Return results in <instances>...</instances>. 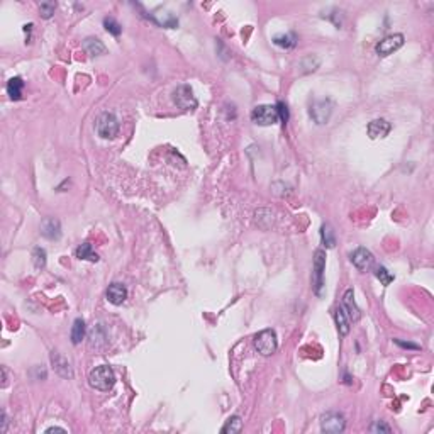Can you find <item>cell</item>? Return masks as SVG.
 Wrapping results in <instances>:
<instances>
[{
	"label": "cell",
	"mask_w": 434,
	"mask_h": 434,
	"mask_svg": "<svg viewBox=\"0 0 434 434\" xmlns=\"http://www.w3.org/2000/svg\"><path fill=\"white\" fill-rule=\"evenodd\" d=\"M88 383H90V387L95 388V390L107 392L115 385V373L112 368L107 365L95 366L88 375Z\"/></svg>",
	"instance_id": "obj_1"
},
{
	"label": "cell",
	"mask_w": 434,
	"mask_h": 434,
	"mask_svg": "<svg viewBox=\"0 0 434 434\" xmlns=\"http://www.w3.org/2000/svg\"><path fill=\"white\" fill-rule=\"evenodd\" d=\"M95 129H97V134L100 136V138L112 139L119 133V120L114 114L104 112V114L99 115L97 122H95Z\"/></svg>",
	"instance_id": "obj_2"
},
{
	"label": "cell",
	"mask_w": 434,
	"mask_h": 434,
	"mask_svg": "<svg viewBox=\"0 0 434 434\" xmlns=\"http://www.w3.org/2000/svg\"><path fill=\"white\" fill-rule=\"evenodd\" d=\"M255 346L260 355H263V356L273 355L276 351V348H278L276 332L273 329H265V331L258 332V334L255 336Z\"/></svg>",
	"instance_id": "obj_3"
},
{
	"label": "cell",
	"mask_w": 434,
	"mask_h": 434,
	"mask_svg": "<svg viewBox=\"0 0 434 434\" xmlns=\"http://www.w3.org/2000/svg\"><path fill=\"white\" fill-rule=\"evenodd\" d=\"M251 120L258 126H273L280 120L275 105H258L251 112Z\"/></svg>",
	"instance_id": "obj_4"
},
{
	"label": "cell",
	"mask_w": 434,
	"mask_h": 434,
	"mask_svg": "<svg viewBox=\"0 0 434 434\" xmlns=\"http://www.w3.org/2000/svg\"><path fill=\"white\" fill-rule=\"evenodd\" d=\"M346 421L339 412H326L321 417V429L327 434H339L345 431Z\"/></svg>",
	"instance_id": "obj_5"
},
{
	"label": "cell",
	"mask_w": 434,
	"mask_h": 434,
	"mask_svg": "<svg viewBox=\"0 0 434 434\" xmlns=\"http://www.w3.org/2000/svg\"><path fill=\"white\" fill-rule=\"evenodd\" d=\"M173 102L176 104V107H180L183 110H192L197 107V99L194 95V90H192L189 85H180V87H176V90L173 92Z\"/></svg>",
	"instance_id": "obj_6"
},
{
	"label": "cell",
	"mask_w": 434,
	"mask_h": 434,
	"mask_svg": "<svg viewBox=\"0 0 434 434\" xmlns=\"http://www.w3.org/2000/svg\"><path fill=\"white\" fill-rule=\"evenodd\" d=\"M324 268H326V253L322 250H317L314 255V290L317 295H321V290L324 287Z\"/></svg>",
	"instance_id": "obj_7"
},
{
	"label": "cell",
	"mask_w": 434,
	"mask_h": 434,
	"mask_svg": "<svg viewBox=\"0 0 434 434\" xmlns=\"http://www.w3.org/2000/svg\"><path fill=\"white\" fill-rule=\"evenodd\" d=\"M351 258V263L356 266L360 271H366L370 270L373 263H375V258H373L371 251H368L366 248H363V246H360V248H356L353 253L350 255Z\"/></svg>",
	"instance_id": "obj_8"
},
{
	"label": "cell",
	"mask_w": 434,
	"mask_h": 434,
	"mask_svg": "<svg viewBox=\"0 0 434 434\" xmlns=\"http://www.w3.org/2000/svg\"><path fill=\"white\" fill-rule=\"evenodd\" d=\"M332 112V102L331 100H317L311 105V117L317 124H326L331 117Z\"/></svg>",
	"instance_id": "obj_9"
},
{
	"label": "cell",
	"mask_w": 434,
	"mask_h": 434,
	"mask_svg": "<svg viewBox=\"0 0 434 434\" xmlns=\"http://www.w3.org/2000/svg\"><path fill=\"white\" fill-rule=\"evenodd\" d=\"M402 46H404L402 34H392V36H387L385 39H382V41L377 44V53L380 54V56H388V54L395 53L397 49H400Z\"/></svg>",
	"instance_id": "obj_10"
},
{
	"label": "cell",
	"mask_w": 434,
	"mask_h": 434,
	"mask_svg": "<svg viewBox=\"0 0 434 434\" xmlns=\"http://www.w3.org/2000/svg\"><path fill=\"white\" fill-rule=\"evenodd\" d=\"M343 309H345L348 319L356 322L360 321V309H358L356 302H355V294H353V289H348L343 295Z\"/></svg>",
	"instance_id": "obj_11"
},
{
	"label": "cell",
	"mask_w": 434,
	"mask_h": 434,
	"mask_svg": "<svg viewBox=\"0 0 434 434\" xmlns=\"http://www.w3.org/2000/svg\"><path fill=\"white\" fill-rule=\"evenodd\" d=\"M392 126L388 120L385 119H375L368 124V136L371 139H378V138H385V136L390 133Z\"/></svg>",
	"instance_id": "obj_12"
},
{
	"label": "cell",
	"mask_w": 434,
	"mask_h": 434,
	"mask_svg": "<svg viewBox=\"0 0 434 434\" xmlns=\"http://www.w3.org/2000/svg\"><path fill=\"white\" fill-rule=\"evenodd\" d=\"M41 234L48 239H58L61 236V224L54 217H48L41 224Z\"/></svg>",
	"instance_id": "obj_13"
},
{
	"label": "cell",
	"mask_w": 434,
	"mask_h": 434,
	"mask_svg": "<svg viewBox=\"0 0 434 434\" xmlns=\"http://www.w3.org/2000/svg\"><path fill=\"white\" fill-rule=\"evenodd\" d=\"M126 299H128V289L122 284H112L109 285L107 289V300L114 305H120L124 304Z\"/></svg>",
	"instance_id": "obj_14"
},
{
	"label": "cell",
	"mask_w": 434,
	"mask_h": 434,
	"mask_svg": "<svg viewBox=\"0 0 434 434\" xmlns=\"http://www.w3.org/2000/svg\"><path fill=\"white\" fill-rule=\"evenodd\" d=\"M51 363L54 366V371H56L59 377H63V378H72L73 377V370H72V366H70V363L65 356L58 355V353H53Z\"/></svg>",
	"instance_id": "obj_15"
},
{
	"label": "cell",
	"mask_w": 434,
	"mask_h": 434,
	"mask_svg": "<svg viewBox=\"0 0 434 434\" xmlns=\"http://www.w3.org/2000/svg\"><path fill=\"white\" fill-rule=\"evenodd\" d=\"M22 92H24V82L22 78L14 77L7 82V94L12 100H21L22 99Z\"/></svg>",
	"instance_id": "obj_16"
},
{
	"label": "cell",
	"mask_w": 434,
	"mask_h": 434,
	"mask_svg": "<svg viewBox=\"0 0 434 434\" xmlns=\"http://www.w3.org/2000/svg\"><path fill=\"white\" fill-rule=\"evenodd\" d=\"M83 48L90 56H100V54L105 53V46L104 43L97 38H87L83 41Z\"/></svg>",
	"instance_id": "obj_17"
},
{
	"label": "cell",
	"mask_w": 434,
	"mask_h": 434,
	"mask_svg": "<svg viewBox=\"0 0 434 434\" xmlns=\"http://www.w3.org/2000/svg\"><path fill=\"white\" fill-rule=\"evenodd\" d=\"M75 256H77L78 260L92 261V263H97L99 261V255L95 253V251L92 250V244H88V243L80 244L78 248L75 250Z\"/></svg>",
	"instance_id": "obj_18"
},
{
	"label": "cell",
	"mask_w": 434,
	"mask_h": 434,
	"mask_svg": "<svg viewBox=\"0 0 434 434\" xmlns=\"http://www.w3.org/2000/svg\"><path fill=\"white\" fill-rule=\"evenodd\" d=\"M334 319H336V324H337V331H339L341 336H346L350 332V319H348L346 312L343 307H337L334 311Z\"/></svg>",
	"instance_id": "obj_19"
},
{
	"label": "cell",
	"mask_w": 434,
	"mask_h": 434,
	"mask_svg": "<svg viewBox=\"0 0 434 434\" xmlns=\"http://www.w3.org/2000/svg\"><path fill=\"white\" fill-rule=\"evenodd\" d=\"M85 337V322L83 319H75L72 327V343L73 345H80Z\"/></svg>",
	"instance_id": "obj_20"
},
{
	"label": "cell",
	"mask_w": 434,
	"mask_h": 434,
	"mask_svg": "<svg viewBox=\"0 0 434 434\" xmlns=\"http://www.w3.org/2000/svg\"><path fill=\"white\" fill-rule=\"evenodd\" d=\"M241 429H243V421H241L239 416H234V417L228 419V422L224 424L223 432L224 434H236V432H241Z\"/></svg>",
	"instance_id": "obj_21"
},
{
	"label": "cell",
	"mask_w": 434,
	"mask_h": 434,
	"mask_svg": "<svg viewBox=\"0 0 434 434\" xmlns=\"http://www.w3.org/2000/svg\"><path fill=\"white\" fill-rule=\"evenodd\" d=\"M321 238H322V243H324L326 248H334L336 244V238H334V231L329 224H324L321 228Z\"/></svg>",
	"instance_id": "obj_22"
},
{
	"label": "cell",
	"mask_w": 434,
	"mask_h": 434,
	"mask_svg": "<svg viewBox=\"0 0 434 434\" xmlns=\"http://www.w3.org/2000/svg\"><path fill=\"white\" fill-rule=\"evenodd\" d=\"M275 44L276 46H282V48H294L297 44V38L295 34H284V36H276L275 38Z\"/></svg>",
	"instance_id": "obj_23"
},
{
	"label": "cell",
	"mask_w": 434,
	"mask_h": 434,
	"mask_svg": "<svg viewBox=\"0 0 434 434\" xmlns=\"http://www.w3.org/2000/svg\"><path fill=\"white\" fill-rule=\"evenodd\" d=\"M33 261L36 268H44L46 266V251L43 248H34L33 251Z\"/></svg>",
	"instance_id": "obj_24"
},
{
	"label": "cell",
	"mask_w": 434,
	"mask_h": 434,
	"mask_svg": "<svg viewBox=\"0 0 434 434\" xmlns=\"http://www.w3.org/2000/svg\"><path fill=\"white\" fill-rule=\"evenodd\" d=\"M375 276L382 282L383 285H390L393 282V275L387 268H383V266H378V268L375 270Z\"/></svg>",
	"instance_id": "obj_25"
},
{
	"label": "cell",
	"mask_w": 434,
	"mask_h": 434,
	"mask_svg": "<svg viewBox=\"0 0 434 434\" xmlns=\"http://www.w3.org/2000/svg\"><path fill=\"white\" fill-rule=\"evenodd\" d=\"M104 26H105V29H107V33H110L112 36H119V34L122 33V27H120V24L115 21V19H112V17L105 19V21H104Z\"/></svg>",
	"instance_id": "obj_26"
},
{
	"label": "cell",
	"mask_w": 434,
	"mask_h": 434,
	"mask_svg": "<svg viewBox=\"0 0 434 434\" xmlns=\"http://www.w3.org/2000/svg\"><path fill=\"white\" fill-rule=\"evenodd\" d=\"M56 11V2H41L39 4V12H41V17L49 19Z\"/></svg>",
	"instance_id": "obj_27"
},
{
	"label": "cell",
	"mask_w": 434,
	"mask_h": 434,
	"mask_svg": "<svg viewBox=\"0 0 434 434\" xmlns=\"http://www.w3.org/2000/svg\"><path fill=\"white\" fill-rule=\"evenodd\" d=\"M276 107V112H278V117L280 120H284V122H287L289 120V109H287V105L284 102H278L275 105Z\"/></svg>",
	"instance_id": "obj_28"
},
{
	"label": "cell",
	"mask_w": 434,
	"mask_h": 434,
	"mask_svg": "<svg viewBox=\"0 0 434 434\" xmlns=\"http://www.w3.org/2000/svg\"><path fill=\"white\" fill-rule=\"evenodd\" d=\"M371 431L373 432H385V434H388V432H390V427H388L383 421H377L371 426Z\"/></svg>",
	"instance_id": "obj_29"
},
{
	"label": "cell",
	"mask_w": 434,
	"mask_h": 434,
	"mask_svg": "<svg viewBox=\"0 0 434 434\" xmlns=\"http://www.w3.org/2000/svg\"><path fill=\"white\" fill-rule=\"evenodd\" d=\"M395 343H397L398 346L407 348V350H419V346L414 345V343H406V341H402V339H395Z\"/></svg>",
	"instance_id": "obj_30"
},
{
	"label": "cell",
	"mask_w": 434,
	"mask_h": 434,
	"mask_svg": "<svg viewBox=\"0 0 434 434\" xmlns=\"http://www.w3.org/2000/svg\"><path fill=\"white\" fill-rule=\"evenodd\" d=\"M0 431H2V432L7 431V416H6V412H4V411H2V427H0Z\"/></svg>",
	"instance_id": "obj_31"
},
{
	"label": "cell",
	"mask_w": 434,
	"mask_h": 434,
	"mask_svg": "<svg viewBox=\"0 0 434 434\" xmlns=\"http://www.w3.org/2000/svg\"><path fill=\"white\" fill-rule=\"evenodd\" d=\"M54 431H58V432H67V429H63V427H49V429H46V432H54Z\"/></svg>",
	"instance_id": "obj_32"
},
{
	"label": "cell",
	"mask_w": 434,
	"mask_h": 434,
	"mask_svg": "<svg viewBox=\"0 0 434 434\" xmlns=\"http://www.w3.org/2000/svg\"><path fill=\"white\" fill-rule=\"evenodd\" d=\"M2 373H4V383H2V387H7V370H6V368H2Z\"/></svg>",
	"instance_id": "obj_33"
}]
</instances>
